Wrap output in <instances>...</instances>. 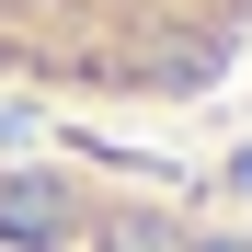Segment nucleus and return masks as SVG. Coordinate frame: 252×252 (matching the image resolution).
<instances>
[{
    "label": "nucleus",
    "mask_w": 252,
    "mask_h": 252,
    "mask_svg": "<svg viewBox=\"0 0 252 252\" xmlns=\"http://www.w3.org/2000/svg\"><path fill=\"white\" fill-rule=\"evenodd\" d=\"M252 58V0H0V92L160 115L229 92Z\"/></svg>",
    "instance_id": "nucleus-1"
}]
</instances>
